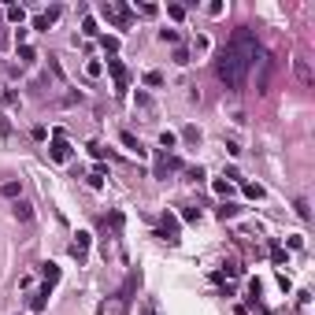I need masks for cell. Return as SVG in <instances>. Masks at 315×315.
I'll list each match as a JSON object with an SVG mask.
<instances>
[{
  "label": "cell",
  "instance_id": "cell-1",
  "mask_svg": "<svg viewBox=\"0 0 315 315\" xmlns=\"http://www.w3.org/2000/svg\"><path fill=\"white\" fill-rule=\"evenodd\" d=\"M260 56H263V49H260L256 33H252L249 26H237V30L230 33L226 49L219 52V59H215V71L226 82V89H234V93L245 89V82H249L252 67L260 63Z\"/></svg>",
  "mask_w": 315,
  "mask_h": 315
},
{
  "label": "cell",
  "instance_id": "cell-2",
  "mask_svg": "<svg viewBox=\"0 0 315 315\" xmlns=\"http://www.w3.org/2000/svg\"><path fill=\"white\" fill-rule=\"evenodd\" d=\"M104 19L115 23L119 30H126V26L133 23V11H130V4H123V0H108V4H104Z\"/></svg>",
  "mask_w": 315,
  "mask_h": 315
},
{
  "label": "cell",
  "instance_id": "cell-3",
  "mask_svg": "<svg viewBox=\"0 0 315 315\" xmlns=\"http://www.w3.org/2000/svg\"><path fill=\"white\" fill-rule=\"evenodd\" d=\"M108 75H111V82H115V93H126V89H130V75H126L123 59L108 56Z\"/></svg>",
  "mask_w": 315,
  "mask_h": 315
},
{
  "label": "cell",
  "instance_id": "cell-4",
  "mask_svg": "<svg viewBox=\"0 0 315 315\" xmlns=\"http://www.w3.org/2000/svg\"><path fill=\"white\" fill-rule=\"evenodd\" d=\"M49 156L56 159V163H67V159H71V145L63 141V130H52V145H49Z\"/></svg>",
  "mask_w": 315,
  "mask_h": 315
},
{
  "label": "cell",
  "instance_id": "cell-5",
  "mask_svg": "<svg viewBox=\"0 0 315 315\" xmlns=\"http://www.w3.org/2000/svg\"><path fill=\"white\" fill-rule=\"evenodd\" d=\"M89 241H93V234H89V230H78V234H75V241H71V256H75L78 263H85V256H89Z\"/></svg>",
  "mask_w": 315,
  "mask_h": 315
},
{
  "label": "cell",
  "instance_id": "cell-6",
  "mask_svg": "<svg viewBox=\"0 0 315 315\" xmlns=\"http://www.w3.org/2000/svg\"><path fill=\"white\" fill-rule=\"evenodd\" d=\"M137 286H141V274H137V271H130V274H126V282H123V289H119V304H130V300H133V293H137Z\"/></svg>",
  "mask_w": 315,
  "mask_h": 315
},
{
  "label": "cell",
  "instance_id": "cell-7",
  "mask_svg": "<svg viewBox=\"0 0 315 315\" xmlns=\"http://www.w3.org/2000/svg\"><path fill=\"white\" fill-rule=\"evenodd\" d=\"M59 15H63V8H59V4H56V8H49V11H41V15L33 19V30H49V26L56 23Z\"/></svg>",
  "mask_w": 315,
  "mask_h": 315
},
{
  "label": "cell",
  "instance_id": "cell-8",
  "mask_svg": "<svg viewBox=\"0 0 315 315\" xmlns=\"http://www.w3.org/2000/svg\"><path fill=\"white\" fill-rule=\"evenodd\" d=\"M293 71H297L300 85H308V89L315 85V75H312V63H308V59H297V63H293Z\"/></svg>",
  "mask_w": 315,
  "mask_h": 315
},
{
  "label": "cell",
  "instance_id": "cell-9",
  "mask_svg": "<svg viewBox=\"0 0 315 315\" xmlns=\"http://www.w3.org/2000/svg\"><path fill=\"white\" fill-rule=\"evenodd\" d=\"M178 167H182V163H178L174 156H159V163H156V178H167V171H178Z\"/></svg>",
  "mask_w": 315,
  "mask_h": 315
},
{
  "label": "cell",
  "instance_id": "cell-10",
  "mask_svg": "<svg viewBox=\"0 0 315 315\" xmlns=\"http://www.w3.org/2000/svg\"><path fill=\"white\" fill-rule=\"evenodd\" d=\"M45 267V293H52V286L59 282V267L56 263H41Z\"/></svg>",
  "mask_w": 315,
  "mask_h": 315
},
{
  "label": "cell",
  "instance_id": "cell-11",
  "mask_svg": "<svg viewBox=\"0 0 315 315\" xmlns=\"http://www.w3.org/2000/svg\"><path fill=\"white\" fill-rule=\"evenodd\" d=\"M119 141H123V145H126V149H130V152H137V156H145V149H141V141H137V137H133V133H130V130H123V133H119Z\"/></svg>",
  "mask_w": 315,
  "mask_h": 315
},
{
  "label": "cell",
  "instance_id": "cell-12",
  "mask_svg": "<svg viewBox=\"0 0 315 315\" xmlns=\"http://www.w3.org/2000/svg\"><path fill=\"white\" fill-rule=\"evenodd\" d=\"M163 234H167V241H178V219H174L171 211L163 215Z\"/></svg>",
  "mask_w": 315,
  "mask_h": 315
},
{
  "label": "cell",
  "instance_id": "cell-13",
  "mask_svg": "<svg viewBox=\"0 0 315 315\" xmlns=\"http://www.w3.org/2000/svg\"><path fill=\"white\" fill-rule=\"evenodd\" d=\"M15 219H19V223H30V219H33V208L26 204V200H15Z\"/></svg>",
  "mask_w": 315,
  "mask_h": 315
},
{
  "label": "cell",
  "instance_id": "cell-14",
  "mask_svg": "<svg viewBox=\"0 0 315 315\" xmlns=\"http://www.w3.org/2000/svg\"><path fill=\"white\" fill-rule=\"evenodd\" d=\"M4 19H8V23H15V26H23V23H26V11L11 4V8H4Z\"/></svg>",
  "mask_w": 315,
  "mask_h": 315
},
{
  "label": "cell",
  "instance_id": "cell-15",
  "mask_svg": "<svg viewBox=\"0 0 315 315\" xmlns=\"http://www.w3.org/2000/svg\"><path fill=\"white\" fill-rule=\"evenodd\" d=\"M45 308H49V293H45V289H41V293H37V297H33V300H30V312H33V315H41V312H45Z\"/></svg>",
  "mask_w": 315,
  "mask_h": 315
},
{
  "label": "cell",
  "instance_id": "cell-16",
  "mask_svg": "<svg viewBox=\"0 0 315 315\" xmlns=\"http://www.w3.org/2000/svg\"><path fill=\"white\" fill-rule=\"evenodd\" d=\"M211 189H215L219 197H230V193H234V185L226 182V178H215V182H211Z\"/></svg>",
  "mask_w": 315,
  "mask_h": 315
},
{
  "label": "cell",
  "instance_id": "cell-17",
  "mask_svg": "<svg viewBox=\"0 0 315 315\" xmlns=\"http://www.w3.org/2000/svg\"><path fill=\"white\" fill-rule=\"evenodd\" d=\"M0 193H4V197H11V200H15L19 193H23V185H19V182H4V185H0Z\"/></svg>",
  "mask_w": 315,
  "mask_h": 315
},
{
  "label": "cell",
  "instance_id": "cell-18",
  "mask_svg": "<svg viewBox=\"0 0 315 315\" xmlns=\"http://www.w3.org/2000/svg\"><path fill=\"white\" fill-rule=\"evenodd\" d=\"M82 33H85V37H97V19H93V15L82 19Z\"/></svg>",
  "mask_w": 315,
  "mask_h": 315
},
{
  "label": "cell",
  "instance_id": "cell-19",
  "mask_svg": "<svg viewBox=\"0 0 315 315\" xmlns=\"http://www.w3.org/2000/svg\"><path fill=\"white\" fill-rule=\"evenodd\" d=\"M0 100H4V108H15V104H19V93L15 89H4V93H0Z\"/></svg>",
  "mask_w": 315,
  "mask_h": 315
},
{
  "label": "cell",
  "instance_id": "cell-20",
  "mask_svg": "<svg viewBox=\"0 0 315 315\" xmlns=\"http://www.w3.org/2000/svg\"><path fill=\"white\" fill-rule=\"evenodd\" d=\"M89 185H93V189H100V185H104V167H93V174H89Z\"/></svg>",
  "mask_w": 315,
  "mask_h": 315
},
{
  "label": "cell",
  "instance_id": "cell-21",
  "mask_svg": "<svg viewBox=\"0 0 315 315\" xmlns=\"http://www.w3.org/2000/svg\"><path fill=\"white\" fill-rule=\"evenodd\" d=\"M19 59H23V63H33V59H37V52H33L30 45H19Z\"/></svg>",
  "mask_w": 315,
  "mask_h": 315
},
{
  "label": "cell",
  "instance_id": "cell-22",
  "mask_svg": "<svg viewBox=\"0 0 315 315\" xmlns=\"http://www.w3.org/2000/svg\"><path fill=\"white\" fill-rule=\"evenodd\" d=\"M159 145H163V149H174V145H178V137H174L171 130H163V133H159Z\"/></svg>",
  "mask_w": 315,
  "mask_h": 315
},
{
  "label": "cell",
  "instance_id": "cell-23",
  "mask_svg": "<svg viewBox=\"0 0 315 315\" xmlns=\"http://www.w3.org/2000/svg\"><path fill=\"white\" fill-rule=\"evenodd\" d=\"M159 41L163 45H178V30H159Z\"/></svg>",
  "mask_w": 315,
  "mask_h": 315
},
{
  "label": "cell",
  "instance_id": "cell-24",
  "mask_svg": "<svg viewBox=\"0 0 315 315\" xmlns=\"http://www.w3.org/2000/svg\"><path fill=\"white\" fill-rule=\"evenodd\" d=\"M241 189H245V197H252V200H260V197H263V189H260V185H252V182H245Z\"/></svg>",
  "mask_w": 315,
  "mask_h": 315
},
{
  "label": "cell",
  "instance_id": "cell-25",
  "mask_svg": "<svg viewBox=\"0 0 315 315\" xmlns=\"http://www.w3.org/2000/svg\"><path fill=\"white\" fill-rule=\"evenodd\" d=\"M100 45H104V52H108V56H115V52H119V37H104Z\"/></svg>",
  "mask_w": 315,
  "mask_h": 315
},
{
  "label": "cell",
  "instance_id": "cell-26",
  "mask_svg": "<svg viewBox=\"0 0 315 315\" xmlns=\"http://www.w3.org/2000/svg\"><path fill=\"white\" fill-rule=\"evenodd\" d=\"M293 208H297V215H300V219H308V215H312V208H308V200H304V197H300Z\"/></svg>",
  "mask_w": 315,
  "mask_h": 315
},
{
  "label": "cell",
  "instance_id": "cell-27",
  "mask_svg": "<svg viewBox=\"0 0 315 315\" xmlns=\"http://www.w3.org/2000/svg\"><path fill=\"white\" fill-rule=\"evenodd\" d=\"M145 85H163V75H159V71H149V75H145Z\"/></svg>",
  "mask_w": 315,
  "mask_h": 315
},
{
  "label": "cell",
  "instance_id": "cell-28",
  "mask_svg": "<svg viewBox=\"0 0 315 315\" xmlns=\"http://www.w3.org/2000/svg\"><path fill=\"white\" fill-rule=\"evenodd\" d=\"M100 71H104V67H100L97 59H93V63H85V75H89V78H100Z\"/></svg>",
  "mask_w": 315,
  "mask_h": 315
},
{
  "label": "cell",
  "instance_id": "cell-29",
  "mask_svg": "<svg viewBox=\"0 0 315 315\" xmlns=\"http://www.w3.org/2000/svg\"><path fill=\"white\" fill-rule=\"evenodd\" d=\"M167 15H171V19H185V8H182V4H171V8H167Z\"/></svg>",
  "mask_w": 315,
  "mask_h": 315
},
{
  "label": "cell",
  "instance_id": "cell-30",
  "mask_svg": "<svg viewBox=\"0 0 315 315\" xmlns=\"http://www.w3.org/2000/svg\"><path fill=\"white\" fill-rule=\"evenodd\" d=\"M182 137H185V141H193V145L200 141V133H197V126H185V133H182Z\"/></svg>",
  "mask_w": 315,
  "mask_h": 315
},
{
  "label": "cell",
  "instance_id": "cell-31",
  "mask_svg": "<svg viewBox=\"0 0 315 315\" xmlns=\"http://www.w3.org/2000/svg\"><path fill=\"white\" fill-rule=\"evenodd\" d=\"M182 219H185V223H193V219H200V208H185V211H182Z\"/></svg>",
  "mask_w": 315,
  "mask_h": 315
},
{
  "label": "cell",
  "instance_id": "cell-32",
  "mask_svg": "<svg viewBox=\"0 0 315 315\" xmlns=\"http://www.w3.org/2000/svg\"><path fill=\"white\" fill-rule=\"evenodd\" d=\"M271 260H274V263H286V252L278 249V245H271Z\"/></svg>",
  "mask_w": 315,
  "mask_h": 315
},
{
  "label": "cell",
  "instance_id": "cell-33",
  "mask_svg": "<svg viewBox=\"0 0 315 315\" xmlns=\"http://www.w3.org/2000/svg\"><path fill=\"white\" fill-rule=\"evenodd\" d=\"M234 211H237L234 204H223V208H219V219H234Z\"/></svg>",
  "mask_w": 315,
  "mask_h": 315
},
{
  "label": "cell",
  "instance_id": "cell-34",
  "mask_svg": "<svg viewBox=\"0 0 315 315\" xmlns=\"http://www.w3.org/2000/svg\"><path fill=\"white\" fill-rule=\"evenodd\" d=\"M223 267H226V278H237V274H241V267L234 263V260H230V263H223Z\"/></svg>",
  "mask_w": 315,
  "mask_h": 315
},
{
  "label": "cell",
  "instance_id": "cell-35",
  "mask_svg": "<svg viewBox=\"0 0 315 315\" xmlns=\"http://www.w3.org/2000/svg\"><path fill=\"white\" fill-rule=\"evenodd\" d=\"M174 63H189V52H185V49H174Z\"/></svg>",
  "mask_w": 315,
  "mask_h": 315
},
{
  "label": "cell",
  "instance_id": "cell-36",
  "mask_svg": "<svg viewBox=\"0 0 315 315\" xmlns=\"http://www.w3.org/2000/svg\"><path fill=\"white\" fill-rule=\"evenodd\" d=\"M0 15H4V8H0Z\"/></svg>",
  "mask_w": 315,
  "mask_h": 315
}]
</instances>
